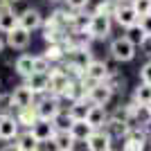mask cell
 Here are the masks:
<instances>
[{"instance_id":"cell-1","label":"cell","mask_w":151,"mask_h":151,"mask_svg":"<svg viewBox=\"0 0 151 151\" xmlns=\"http://www.w3.org/2000/svg\"><path fill=\"white\" fill-rule=\"evenodd\" d=\"M135 45L131 43V38L126 36H117V38H113L111 41V47H108V52H111V59L113 61H117V63H129V61H133L135 59Z\"/></svg>"},{"instance_id":"cell-2","label":"cell","mask_w":151,"mask_h":151,"mask_svg":"<svg viewBox=\"0 0 151 151\" xmlns=\"http://www.w3.org/2000/svg\"><path fill=\"white\" fill-rule=\"evenodd\" d=\"M34 108H36L38 120H43V122H54V117L63 111L61 108V99L54 97V95H43L41 99H36Z\"/></svg>"},{"instance_id":"cell-3","label":"cell","mask_w":151,"mask_h":151,"mask_svg":"<svg viewBox=\"0 0 151 151\" xmlns=\"http://www.w3.org/2000/svg\"><path fill=\"white\" fill-rule=\"evenodd\" d=\"M47 77H50V93H47V95H54V97L63 99V95H65L68 86L72 83V79H70V77L65 75L63 65L54 63V65L50 68V72H47Z\"/></svg>"},{"instance_id":"cell-4","label":"cell","mask_w":151,"mask_h":151,"mask_svg":"<svg viewBox=\"0 0 151 151\" xmlns=\"http://www.w3.org/2000/svg\"><path fill=\"white\" fill-rule=\"evenodd\" d=\"M113 20L120 27H124V29H131V27H135L140 23V16L135 14L131 2H120V0H117V9H115V14H113Z\"/></svg>"},{"instance_id":"cell-5","label":"cell","mask_w":151,"mask_h":151,"mask_svg":"<svg viewBox=\"0 0 151 151\" xmlns=\"http://www.w3.org/2000/svg\"><path fill=\"white\" fill-rule=\"evenodd\" d=\"M149 142L151 140H149V135L142 131V126H133L131 131L122 138V149H126V151H145Z\"/></svg>"},{"instance_id":"cell-6","label":"cell","mask_w":151,"mask_h":151,"mask_svg":"<svg viewBox=\"0 0 151 151\" xmlns=\"http://www.w3.org/2000/svg\"><path fill=\"white\" fill-rule=\"evenodd\" d=\"M111 27H113V18L111 16H104V14H93V20H90V38L93 41H104L111 34Z\"/></svg>"},{"instance_id":"cell-7","label":"cell","mask_w":151,"mask_h":151,"mask_svg":"<svg viewBox=\"0 0 151 151\" xmlns=\"http://www.w3.org/2000/svg\"><path fill=\"white\" fill-rule=\"evenodd\" d=\"M113 149V135L106 129L93 131L88 140H86V151H111Z\"/></svg>"},{"instance_id":"cell-8","label":"cell","mask_w":151,"mask_h":151,"mask_svg":"<svg viewBox=\"0 0 151 151\" xmlns=\"http://www.w3.org/2000/svg\"><path fill=\"white\" fill-rule=\"evenodd\" d=\"M12 101H14V108H16V111L32 108L36 104V95L32 93L25 83H20V86H16V88L12 90Z\"/></svg>"},{"instance_id":"cell-9","label":"cell","mask_w":151,"mask_h":151,"mask_svg":"<svg viewBox=\"0 0 151 151\" xmlns=\"http://www.w3.org/2000/svg\"><path fill=\"white\" fill-rule=\"evenodd\" d=\"M20 135V124L16 115H2L0 117V142H14Z\"/></svg>"},{"instance_id":"cell-10","label":"cell","mask_w":151,"mask_h":151,"mask_svg":"<svg viewBox=\"0 0 151 151\" xmlns=\"http://www.w3.org/2000/svg\"><path fill=\"white\" fill-rule=\"evenodd\" d=\"M43 16H41V12L38 9H32V7H27V9H23V12L18 14V27H23V29H27L32 34L34 29H41L43 27Z\"/></svg>"},{"instance_id":"cell-11","label":"cell","mask_w":151,"mask_h":151,"mask_svg":"<svg viewBox=\"0 0 151 151\" xmlns=\"http://www.w3.org/2000/svg\"><path fill=\"white\" fill-rule=\"evenodd\" d=\"M29 133L36 138V142L41 147L45 145V142H52L54 140V135H57V126L52 124V122H43V120H38L36 124L29 129Z\"/></svg>"},{"instance_id":"cell-12","label":"cell","mask_w":151,"mask_h":151,"mask_svg":"<svg viewBox=\"0 0 151 151\" xmlns=\"http://www.w3.org/2000/svg\"><path fill=\"white\" fill-rule=\"evenodd\" d=\"M113 90L108 88L106 83H97V86H95V88H90L88 90V95H86V99L90 101V104H93V106H106L108 101L113 99Z\"/></svg>"},{"instance_id":"cell-13","label":"cell","mask_w":151,"mask_h":151,"mask_svg":"<svg viewBox=\"0 0 151 151\" xmlns=\"http://www.w3.org/2000/svg\"><path fill=\"white\" fill-rule=\"evenodd\" d=\"M133 126L129 124V122L124 120V115L122 113H115V115H111V120H108V124H106V131L113 135V140L117 138V140H122L126 135V133L131 131Z\"/></svg>"},{"instance_id":"cell-14","label":"cell","mask_w":151,"mask_h":151,"mask_svg":"<svg viewBox=\"0 0 151 151\" xmlns=\"http://www.w3.org/2000/svg\"><path fill=\"white\" fill-rule=\"evenodd\" d=\"M25 86L34 95H47L50 93V77L41 75V72H34V75H29L25 79Z\"/></svg>"},{"instance_id":"cell-15","label":"cell","mask_w":151,"mask_h":151,"mask_svg":"<svg viewBox=\"0 0 151 151\" xmlns=\"http://www.w3.org/2000/svg\"><path fill=\"white\" fill-rule=\"evenodd\" d=\"M108 120H111V115H108L106 106H90V113H88V117H86V122L93 126L95 131H99V129H106Z\"/></svg>"},{"instance_id":"cell-16","label":"cell","mask_w":151,"mask_h":151,"mask_svg":"<svg viewBox=\"0 0 151 151\" xmlns=\"http://www.w3.org/2000/svg\"><path fill=\"white\" fill-rule=\"evenodd\" d=\"M88 79H93L95 83H104L108 79V68H106V61H101V59H95L93 63L88 65V70H86V75Z\"/></svg>"},{"instance_id":"cell-17","label":"cell","mask_w":151,"mask_h":151,"mask_svg":"<svg viewBox=\"0 0 151 151\" xmlns=\"http://www.w3.org/2000/svg\"><path fill=\"white\" fill-rule=\"evenodd\" d=\"M7 45L14 47V50H25L29 45V32L23 29V27H16L14 32L7 34Z\"/></svg>"},{"instance_id":"cell-18","label":"cell","mask_w":151,"mask_h":151,"mask_svg":"<svg viewBox=\"0 0 151 151\" xmlns=\"http://www.w3.org/2000/svg\"><path fill=\"white\" fill-rule=\"evenodd\" d=\"M16 27H18V14L12 9V5L5 7V9H0V32L9 34V32H14Z\"/></svg>"},{"instance_id":"cell-19","label":"cell","mask_w":151,"mask_h":151,"mask_svg":"<svg viewBox=\"0 0 151 151\" xmlns=\"http://www.w3.org/2000/svg\"><path fill=\"white\" fill-rule=\"evenodd\" d=\"M54 151H75V138L70 135V131H57L54 140L50 142Z\"/></svg>"},{"instance_id":"cell-20","label":"cell","mask_w":151,"mask_h":151,"mask_svg":"<svg viewBox=\"0 0 151 151\" xmlns=\"http://www.w3.org/2000/svg\"><path fill=\"white\" fill-rule=\"evenodd\" d=\"M93 131H95V129H93V126H90L86 120L75 122V124L70 126V135L75 138V142H83V145H86V140L93 135Z\"/></svg>"},{"instance_id":"cell-21","label":"cell","mask_w":151,"mask_h":151,"mask_svg":"<svg viewBox=\"0 0 151 151\" xmlns=\"http://www.w3.org/2000/svg\"><path fill=\"white\" fill-rule=\"evenodd\" d=\"M90 104L88 99H79V101H75V104H70L68 106V113H70V117L75 122H81V120H86L88 117V113H90Z\"/></svg>"},{"instance_id":"cell-22","label":"cell","mask_w":151,"mask_h":151,"mask_svg":"<svg viewBox=\"0 0 151 151\" xmlns=\"http://www.w3.org/2000/svg\"><path fill=\"white\" fill-rule=\"evenodd\" d=\"M16 120H18L20 129H25V131H29L32 126L38 122V115H36V108H23V111H16Z\"/></svg>"},{"instance_id":"cell-23","label":"cell","mask_w":151,"mask_h":151,"mask_svg":"<svg viewBox=\"0 0 151 151\" xmlns=\"http://www.w3.org/2000/svg\"><path fill=\"white\" fill-rule=\"evenodd\" d=\"M14 68H16V72L23 79H27L29 75H34V57L32 54H20L16 59V63H14Z\"/></svg>"},{"instance_id":"cell-24","label":"cell","mask_w":151,"mask_h":151,"mask_svg":"<svg viewBox=\"0 0 151 151\" xmlns=\"http://www.w3.org/2000/svg\"><path fill=\"white\" fill-rule=\"evenodd\" d=\"M133 101L138 104L140 108H147L151 106V86L149 83H138V88L133 90Z\"/></svg>"},{"instance_id":"cell-25","label":"cell","mask_w":151,"mask_h":151,"mask_svg":"<svg viewBox=\"0 0 151 151\" xmlns=\"http://www.w3.org/2000/svg\"><path fill=\"white\" fill-rule=\"evenodd\" d=\"M14 145L18 147L20 151H36L38 147H41V145L36 142V138H34L29 131H20V135L14 140Z\"/></svg>"},{"instance_id":"cell-26","label":"cell","mask_w":151,"mask_h":151,"mask_svg":"<svg viewBox=\"0 0 151 151\" xmlns=\"http://www.w3.org/2000/svg\"><path fill=\"white\" fill-rule=\"evenodd\" d=\"M43 57L47 59L52 65H54V63H59V61H63V59H65V50H63L61 43H52V45H47V50L43 52Z\"/></svg>"},{"instance_id":"cell-27","label":"cell","mask_w":151,"mask_h":151,"mask_svg":"<svg viewBox=\"0 0 151 151\" xmlns=\"http://www.w3.org/2000/svg\"><path fill=\"white\" fill-rule=\"evenodd\" d=\"M63 99H68L70 104H75V101H79V99H86V90L81 88L79 81H72L68 86V90H65V95H63Z\"/></svg>"},{"instance_id":"cell-28","label":"cell","mask_w":151,"mask_h":151,"mask_svg":"<svg viewBox=\"0 0 151 151\" xmlns=\"http://www.w3.org/2000/svg\"><path fill=\"white\" fill-rule=\"evenodd\" d=\"M43 38H45L47 45L61 43L63 38H65V29H63V27H43Z\"/></svg>"},{"instance_id":"cell-29","label":"cell","mask_w":151,"mask_h":151,"mask_svg":"<svg viewBox=\"0 0 151 151\" xmlns=\"http://www.w3.org/2000/svg\"><path fill=\"white\" fill-rule=\"evenodd\" d=\"M52 124L57 126V131H70V126L75 124V120H72V117H70V113H68V108H63L61 113H59L57 117H54V122H52Z\"/></svg>"},{"instance_id":"cell-30","label":"cell","mask_w":151,"mask_h":151,"mask_svg":"<svg viewBox=\"0 0 151 151\" xmlns=\"http://www.w3.org/2000/svg\"><path fill=\"white\" fill-rule=\"evenodd\" d=\"M126 36L131 38V43H133V45H135V47H138V45H140V47H142V45H145V43H147V41H149V38H147V36H145V32L140 29V25H135V27H131V29H126Z\"/></svg>"},{"instance_id":"cell-31","label":"cell","mask_w":151,"mask_h":151,"mask_svg":"<svg viewBox=\"0 0 151 151\" xmlns=\"http://www.w3.org/2000/svg\"><path fill=\"white\" fill-rule=\"evenodd\" d=\"M115 9H117V0H101L99 5L95 7V14H104V16H111V18H113Z\"/></svg>"},{"instance_id":"cell-32","label":"cell","mask_w":151,"mask_h":151,"mask_svg":"<svg viewBox=\"0 0 151 151\" xmlns=\"http://www.w3.org/2000/svg\"><path fill=\"white\" fill-rule=\"evenodd\" d=\"M2 115H14V101H12V93L0 95V117Z\"/></svg>"},{"instance_id":"cell-33","label":"cell","mask_w":151,"mask_h":151,"mask_svg":"<svg viewBox=\"0 0 151 151\" xmlns=\"http://www.w3.org/2000/svg\"><path fill=\"white\" fill-rule=\"evenodd\" d=\"M131 5H133V9H135V14H138L140 18L151 14V0H133Z\"/></svg>"},{"instance_id":"cell-34","label":"cell","mask_w":151,"mask_h":151,"mask_svg":"<svg viewBox=\"0 0 151 151\" xmlns=\"http://www.w3.org/2000/svg\"><path fill=\"white\" fill-rule=\"evenodd\" d=\"M52 68V63L41 54V57H34V72H41V75H47Z\"/></svg>"},{"instance_id":"cell-35","label":"cell","mask_w":151,"mask_h":151,"mask_svg":"<svg viewBox=\"0 0 151 151\" xmlns=\"http://www.w3.org/2000/svg\"><path fill=\"white\" fill-rule=\"evenodd\" d=\"M104 83H106V86H108L111 90H113V93H117V90H122V88H124V79H120V75H111V77H108V79H106Z\"/></svg>"},{"instance_id":"cell-36","label":"cell","mask_w":151,"mask_h":151,"mask_svg":"<svg viewBox=\"0 0 151 151\" xmlns=\"http://www.w3.org/2000/svg\"><path fill=\"white\" fill-rule=\"evenodd\" d=\"M90 0H65V7H68L70 12H83L86 7H88Z\"/></svg>"},{"instance_id":"cell-37","label":"cell","mask_w":151,"mask_h":151,"mask_svg":"<svg viewBox=\"0 0 151 151\" xmlns=\"http://www.w3.org/2000/svg\"><path fill=\"white\" fill-rule=\"evenodd\" d=\"M140 81L142 83H149L151 86V61H147L142 68H140Z\"/></svg>"},{"instance_id":"cell-38","label":"cell","mask_w":151,"mask_h":151,"mask_svg":"<svg viewBox=\"0 0 151 151\" xmlns=\"http://www.w3.org/2000/svg\"><path fill=\"white\" fill-rule=\"evenodd\" d=\"M138 25H140V29L145 32V36H147V38H151V14H149V16H142Z\"/></svg>"},{"instance_id":"cell-39","label":"cell","mask_w":151,"mask_h":151,"mask_svg":"<svg viewBox=\"0 0 151 151\" xmlns=\"http://www.w3.org/2000/svg\"><path fill=\"white\" fill-rule=\"evenodd\" d=\"M140 126H142V131H145L147 135H149V140H151V117H149V115H147L145 120L140 122Z\"/></svg>"},{"instance_id":"cell-40","label":"cell","mask_w":151,"mask_h":151,"mask_svg":"<svg viewBox=\"0 0 151 151\" xmlns=\"http://www.w3.org/2000/svg\"><path fill=\"white\" fill-rule=\"evenodd\" d=\"M0 151H20L18 147L14 145V142H9V145H5V147H0Z\"/></svg>"},{"instance_id":"cell-41","label":"cell","mask_w":151,"mask_h":151,"mask_svg":"<svg viewBox=\"0 0 151 151\" xmlns=\"http://www.w3.org/2000/svg\"><path fill=\"white\" fill-rule=\"evenodd\" d=\"M145 111H147V115H149V117H151V106H147Z\"/></svg>"},{"instance_id":"cell-42","label":"cell","mask_w":151,"mask_h":151,"mask_svg":"<svg viewBox=\"0 0 151 151\" xmlns=\"http://www.w3.org/2000/svg\"><path fill=\"white\" fill-rule=\"evenodd\" d=\"M2 50H5V43H2V41H0V54H2Z\"/></svg>"},{"instance_id":"cell-43","label":"cell","mask_w":151,"mask_h":151,"mask_svg":"<svg viewBox=\"0 0 151 151\" xmlns=\"http://www.w3.org/2000/svg\"><path fill=\"white\" fill-rule=\"evenodd\" d=\"M36 151H47V149H45V147H38V149Z\"/></svg>"},{"instance_id":"cell-44","label":"cell","mask_w":151,"mask_h":151,"mask_svg":"<svg viewBox=\"0 0 151 151\" xmlns=\"http://www.w3.org/2000/svg\"><path fill=\"white\" fill-rule=\"evenodd\" d=\"M120 2H133V0H120Z\"/></svg>"},{"instance_id":"cell-45","label":"cell","mask_w":151,"mask_h":151,"mask_svg":"<svg viewBox=\"0 0 151 151\" xmlns=\"http://www.w3.org/2000/svg\"><path fill=\"white\" fill-rule=\"evenodd\" d=\"M50 2H57V0H50Z\"/></svg>"},{"instance_id":"cell-46","label":"cell","mask_w":151,"mask_h":151,"mask_svg":"<svg viewBox=\"0 0 151 151\" xmlns=\"http://www.w3.org/2000/svg\"><path fill=\"white\" fill-rule=\"evenodd\" d=\"M111 151H117V149H111Z\"/></svg>"},{"instance_id":"cell-47","label":"cell","mask_w":151,"mask_h":151,"mask_svg":"<svg viewBox=\"0 0 151 151\" xmlns=\"http://www.w3.org/2000/svg\"><path fill=\"white\" fill-rule=\"evenodd\" d=\"M122 151H126V149H122Z\"/></svg>"}]
</instances>
